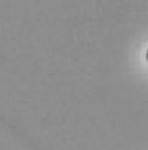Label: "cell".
I'll list each match as a JSON object with an SVG mask.
<instances>
[{"label": "cell", "instance_id": "cell-1", "mask_svg": "<svg viewBox=\"0 0 148 150\" xmlns=\"http://www.w3.org/2000/svg\"><path fill=\"white\" fill-rule=\"evenodd\" d=\"M145 58H147V60H148V51H147V54H145Z\"/></svg>", "mask_w": 148, "mask_h": 150}]
</instances>
